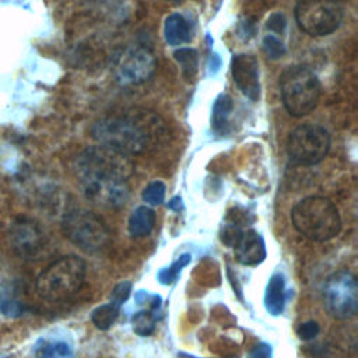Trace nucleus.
<instances>
[{
	"instance_id": "f257e3e1",
	"label": "nucleus",
	"mask_w": 358,
	"mask_h": 358,
	"mask_svg": "<svg viewBox=\"0 0 358 358\" xmlns=\"http://www.w3.org/2000/svg\"><path fill=\"white\" fill-rule=\"evenodd\" d=\"M76 168L90 200L103 207H120L126 203L127 178L134 169L129 154L106 145L91 147L80 154Z\"/></svg>"
},
{
	"instance_id": "f03ea898",
	"label": "nucleus",
	"mask_w": 358,
	"mask_h": 358,
	"mask_svg": "<svg viewBox=\"0 0 358 358\" xmlns=\"http://www.w3.org/2000/svg\"><path fill=\"white\" fill-rule=\"evenodd\" d=\"M91 131L101 145L130 155L143 152L164 131V120L152 110L133 108L101 117Z\"/></svg>"
},
{
	"instance_id": "7ed1b4c3",
	"label": "nucleus",
	"mask_w": 358,
	"mask_h": 358,
	"mask_svg": "<svg viewBox=\"0 0 358 358\" xmlns=\"http://www.w3.org/2000/svg\"><path fill=\"white\" fill-rule=\"evenodd\" d=\"M294 227L306 238L317 242L334 238L340 231V215L326 197L310 196L301 200L291 213Z\"/></svg>"
},
{
	"instance_id": "20e7f679",
	"label": "nucleus",
	"mask_w": 358,
	"mask_h": 358,
	"mask_svg": "<svg viewBox=\"0 0 358 358\" xmlns=\"http://www.w3.org/2000/svg\"><path fill=\"white\" fill-rule=\"evenodd\" d=\"M85 263L77 256H63L50 263L36 278L35 289L42 299L50 302L71 298L83 285Z\"/></svg>"
},
{
	"instance_id": "39448f33",
	"label": "nucleus",
	"mask_w": 358,
	"mask_h": 358,
	"mask_svg": "<svg viewBox=\"0 0 358 358\" xmlns=\"http://www.w3.org/2000/svg\"><path fill=\"white\" fill-rule=\"evenodd\" d=\"M282 102L292 116H305L312 112L320 96L317 77L306 67L289 66L280 78Z\"/></svg>"
},
{
	"instance_id": "423d86ee",
	"label": "nucleus",
	"mask_w": 358,
	"mask_h": 358,
	"mask_svg": "<svg viewBox=\"0 0 358 358\" xmlns=\"http://www.w3.org/2000/svg\"><path fill=\"white\" fill-rule=\"evenodd\" d=\"M62 228L64 235L87 253L102 252L110 241L105 224L94 213L84 208L69 210L63 217Z\"/></svg>"
},
{
	"instance_id": "0eeeda50",
	"label": "nucleus",
	"mask_w": 358,
	"mask_h": 358,
	"mask_svg": "<svg viewBox=\"0 0 358 358\" xmlns=\"http://www.w3.org/2000/svg\"><path fill=\"white\" fill-rule=\"evenodd\" d=\"M298 25L312 36L329 35L343 20V8L334 0H302L295 8Z\"/></svg>"
},
{
	"instance_id": "6e6552de",
	"label": "nucleus",
	"mask_w": 358,
	"mask_h": 358,
	"mask_svg": "<svg viewBox=\"0 0 358 358\" xmlns=\"http://www.w3.org/2000/svg\"><path fill=\"white\" fill-rule=\"evenodd\" d=\"M330 148L329 133L317 124H303L296 127L288 138V155L301 165L320 162Z\"/></svg>"
},
{
	"instance_id": "1a4fd4ad",
	"label": "nucleus",
	"mask_w": 358,
	"mask_h": 358,
	"mask_svg": "<svg viewBox=\"0 0 358 358\" xmlns=\"http://www.w3.org/2000/svg\"><path fill=\"white\" fill-rule=\"evenodd\" d=\"M157 67L154 53L144 46H127L113 57V74L122 84H140L148 80Z\"/></svg>"
},
{
	"instance_id": "9d476101",
	"label": "nucleus",
	"mask_w": 358,
	"mask_h": 358,
	"mask_svg": "<svg viewBox=\"0 0 358 358\" xmlns=\"http://www.w3.org/2000/svg\"><path fill=\"white\" fill-rule=\"evenodd\" d=\"M324 305L330 315L347 319L355 315L358 308V285L348 271L333 274L324 285Z\"/></svg>"
},
{
	"instance_id": "9b49d317",
	"label": "nucleus",
	"mask_w": 358,
	"mask_h": 358,
	"mask_svg": "<svg viewBox=\"0 0 358 358\" xmlns=\"http://www.w3.org/2000/svg\"><path fill=\"white\" fill-rule=\"evenodd\" d=\"M14 253L22 259H36L45 248V236L41 228L28 218H18L8 232Z\"/></svg>"
},
{
	"instance_id": "f8f14e48",
	"label": "nucleus",
	"mask_w": 358,
	"mask_h": 358,
	"mask_svg": "<svg viewBox=\"0 0 358 358\" xmlns=\"http://www.w3.org/2000/svg\"><path fill=\"white\" fill-rule=\"evenodd\" d=\"M232 77L239 90L252 101H256L260 94L259 66L257 60L250 55H236L232 59Z\"/></svg>"
},
{
	"instance_id": "ddd939ff",
	"label": "nucleus",
	"mask_w": 358,
	"mask_h": 358,
	"mask_svg": "<svg viewBox=\"0 0 358 358\" xmlns=\"http://www.w3.org/2000/svg\"><path fill=\"white\" fill-rule=\"evenodd\" d=\"M236 260L245 266H256L266 259V245L262 235L253 229L242 232L234 245Z\"/></svg>"
},
{
	"instance_id": "4468645a",
	"label": "nucleus",
	"mask_w": 358,
	"mask_h": 358,
	"mask_svg": "<svg viewBox=\"0 0 358 358\" xmlns=\"http://www.w3.org/2000/svg\"><path fill=\"white\" fill-rule=\"evenodd\" d=\"M285 306V280L281 273H274L266 287L264 308L273 316L281 315Z\"/></svg>"
},
{
	"instance_id": "2eb2a0df",
	"label": "nucleus",
	"mask_w": 358,
	"mask_h": 358,
	"mask_svg": "<svg viewBox=\"0 0 358 358\" xmlns=\"http://www.w3.org/2000/svg\"><path fill=\"white\" fill-rule=\"evenodd\" d=\"M164 34L169 45H180L190 39V24L182 14H172L165 21Z\"/></svg>"
},
{
	"instance_id": "dca6fc26",
	"label": "nucleus",
	"mask_w": 358,
	"mask_h": 358,
	"mask_svg": "<svg viewBox=\"0 0 358 358\" xmlns=\"http://www.w3.org/2000/svg\"><path fill=\"white\" fill-rule=\"evenodd\" d=\"M155 225V214L151 208L137 207L129 218V232L131 236L140 238L148 235Z\"/></svg>"
},
{
	"instance_id": "f3484780",
	"label": "nucleus",
	"mask_w": 358,
	"mask_h": 358,
	"mask_svg": "<svg viewBox=\"0 0 358 358\" xmlns=\"http://www.w3.org/2000/svg\"><path fill=\"white\" fill-rule=\"evenodd\" d=\"M232 110V99L228 95H220L213 106L211 126L217 133H225L228 126V117Z\"/></svg>"
},
{
	"instance_id": "a211bd4d",
	"label": "nucleus",
	"mask_w": 358,
	"mask_h": 358,
	"mask_svg": "<svg viewBox=\"0 0 358 358\" xmlns=\"http://www.w3.org/2000/svg\"><path fill=\"white\" fill-rule=\"evenodd\" d=\"M35 358H76L69 344L63 341H41L35 350Z\"/></svg>"
},
{
	"instance_id": "6ab92c4d",
	"label": "nucleus",
	"mask_w": 358,
	"mask_h": 358,
	"mask_svg": "<svg viewBox=\"0 0 358 358\" xmlns=\"http://www.w3.org/2000/svg\"><path fill=\"white\" fill-rule=\"evenodd\" d=\"M119 310H120V306L116 305L115 302L109 301V303H105V305H101L98 306L96 309H94L92 315H91V320L92 323L101 329V330H106L109 329L115 320L117 319V315H119Z\"/></svg>"
},
{
	"instance_id": "aec40b11",
	"label": "nucleus",
	"mask_w": 358,
	"mask_h": 358,
	"mask_svg": "<svg viewBox=\"0 0 358 358\" xmlns=\"http://www.w3.org/2000/svg\"><path fill=\"white\" fill-rule=\"evenodd\" d=\"M159 310L150 309L148 310H140L133 315L131 323H133V330L138 336H148L154 331L155 322H157V313Z\"/></svg>"
},
{
	"instance_id": "412c9836",
	"label": "nucleus",
	"mask_w": 358,
	"mask_h": 358,
	"mask_svg": "<svg viewBox=\"0 0 358 358\" xmlns=\"http://www.w3.org/2000/svg\"><path fill=\"white\" fill-rule=\"evenodd\" d=\"M192 260V256L189 253H183L180 255L171 266L162 268L158 274H157V280L161 282V284H172L176 281V278L179 277L180 271L183 270V267H186Z\"/></svg>"
},
{
	"instance_id": "4be33fe9",
	"label": "nucleus",
	"mask_w": 358,
	"mask_h": 358,
	"mask_svg": "<svg viewBox=\"0 0 358 358\" xmlns=\"http://www.w3.org/2000/svg\"><path fill=\"white\" fill-rule=\"evenodd\" d=\"M173 55H175V59L182 64L185 76L187 78H192L197 70V52L194 49L182 48L176 50Z\"/></svg>"
},
{
	"instance_id": "5701e85b",
	"label": "nucleus",
	"mask_w": 358,
	"mask_h": 358,
	"mask_svg": "<svg viewBox=\"0 0 358 358\" xmlns=\"http://www.w3.org/2000/svg\"><path fill=\"white\" fill-rule=\"evenodd\" d=\"M164 197H165V185L159 180L151 182L143 192L144 201L152 206L161 204L164 201Z\"/></svg>"
},
{
	"instance_id": "b1692460",
	"label": "nucleus",
	"mask_w": 358,
	"mask_h": 358,
	"mask_svg": "<svg viewBox=\"0 0 358 358\" xmlns=\"http://www.w3.org/2000/svg\"><path fill=\"white\" fill-rule=\"evenodd\" d=\"M0 312L10 317H17L24 312L22 303L10 296V295H0Z\"/></svg>"
},
{
	"instance_id": "393cba45",
	"label": "nucleus",
	"mask_w": 358,
	"mask_h": 358,
	"mask_svg": "<svg viewBox=\"0 0 358 358\" xmlns=\"http://www.w3.org/2000/svg\"><path fill=\"white\" fill-rule=\"evenodd\" d=\"M263 49H264L266 55L271 59H278V57L284 56V53H285V48H284L282 42L273 35H268L263 39Z\"/></svg>"
},
{
	"instance_id": "a878e982",
	"label": "nucleus",
	"mask_w": 358,
	"mask_h": 358,
	"mask_svg": "<svg viewBox=\"0 0 358 358\" xmlns=\"http://www.w3.org/2000/svg\"><path fill=\"white\" fill-rule=\"evenodd\" d=\"M130 292H131V282H129V281H122V282H119V284L112 289L110 301L115 302L116 305L122 306V305L124 303V301L130 296Z\"/></svg>"
},
{
	"instance_id": "bb28decb",
	"label": "nucleus",
	"mask_w": 358,
	"mask_h": 358,
	"mask_svg": "<svg viewBox=\"0 0 358 358\" xmlns=\"http://www.w3.org/2000/svg\"><path fill=\"white\" fill-rule=\"evenodd\" d=\"M317 333H319V324L316 322H312V320L301 323L296 329V334L302 340H310V338L316 337Z\"/></svg>"
},
{
	"instance_id": "cd10ccee",
	"label": "nucleus",
	"mask_w": 358,
	"mask_h": 358,
	"mask_svg": "<svg viewBox=\"0 0 358 358\" xmlns=\"http://www.w3.org/2000/svg\"><path fill=\"white\" fill-rule=\"evenodd\" d=\"M267 28L274 31V32H282L285 28V18L280 13H274L270 15L267 21Z\"/></svg>"
},
{
	"instance_id": "c85d7f7f",
	"label": "nucleus",
	"mask_w": 358,
	"mask_h": 358,
	"mask_svg": "<svg viewBox=\"0 0 358 358\" xmlns=\"http://www.w3.org/2000/svg\"><path fill=\"white\" fill-rule=\"evenodd\" d=\"M273 351L267 343H259L250 351V358H271Z\"/></svg>"
},
{
	"instance_id": "c756f323",
	"label": "nucleus",
	"mask_w": 358,
	"mask_h": 358,
	"mask_svg": "<svg viewBox=\"0 0 358 358\" xmlns=\"http://www.w3.org/2000/svg\"><path fill=\"white\" fill-rule=\"evenodd\" d=\"M220 64H221L220 57H218L215 53H214V55H211V57H210V69L213 70V73H215V71L218 70Z\"/></svg>"
},
{
	"instance_id": "7c9ffc66",
	"label": "nucleus",
	"mask_w": 358,
	"mask_h": 358,
	"mask_svg": "<svg viewBox=\"0 0 358 358\" xmlns=\"http://www.w3.org/2000/svg\"><path fill=\"white\" fill-rule=\"evenodd\" d=\"M168 207H169V208H173V210L182 208V200H180V197H173V199L168 203Z\"/></svg>"
},
{
	"instance_id": "2f4dec72",
	"label": "nucleus",
	"mask_w": 358,
	"mask_h": 358,
	"mask_svg": "<svg viewBox=\"0 0 358 358\" xmlns=\"http://www.w3.org/2000/svg\"><path fill=\"white\" fill-rule=\"evenodd\" d=\"M179 358H197V357H193V355H189V354H183V352H180V354H179Z\"/></svg>"
},
{
	"instance_id": "473e14b6",
	"label": "nucleus",
	"mask_w": 358,
	"mask_h": 358,
	"mask_svg": "<svg viewBox=\"0 0 358 358\" xmlns=\"http://www.w3.org/2000/svg\"><path fill=\"white\" fill-rule=\"evenodd\" d=\"M168 1H173V3H180L182 0H168Z\"/></svg>"
}]
</instances>
